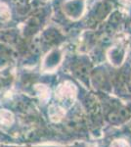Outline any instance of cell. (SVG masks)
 I'll return each mask as SVG.
<instances>
[{
	"mask_svg": "<svg viewBox=\"0 0 131 147\" xmlns=\"http://www.w3.org/2000/svg\"><path fill=\"white\" fill-rule=\"evenodd\" d=\"M111 147H129L128 143L123 139H118L111 144Z\"/></svg>",
	"mask_w": 131,
	"mask_h": 147,
	"instance_id": "5",
	"label": "cell"
},
{
	"mask_svg": "<svg viewBox=\"0 0 131 147\" xmlns=\"http://www.w3.org/2000/svg\"><path fill=\"white\" fill-rule=\"evenodd\" d=\"M14 117L13 114L7 110L0 111V124L5 125V127H9L13 124Z\"/></svg>",
	"mask_w": 131,
	"mask_h": 147,
	"instance_id": "3",
	"label": "cell"
},
{
	"mask_svg": "<svg viewBox=\"0 0 131 147\" xmlns=\"http://www.w3.org/2000/svg\"><path fill=\"white\" fill-rule=\"evenodd\" d=\"M56 96L60 100H67V99H75L77 96V87L71 82H66L61 85H59L56 90Z\"/></svg>",
	"mask_w": 131,
	"mask_h": 147,
	"instance_id": "1",
	"label": "cell"
},
{
	"mask_svg": "<svg viewBox=\"0 0 131 147\" xmlns=\"http://www.w3.org/2000/svg\"><path fill=\"white\" fill-rule=\"evenodd\" d=\"M65 110L58 105H52L49 108V116L52 121L54 122H59L62 120V118L65 116Z\"/></svg>",
	"mask_w": 131,
	"mask_h": 147,
	"instance_id": "2",
	"label": "cell"
},
{
	"mask_svg": "<svg viewBox=\"0 0 131 147\" xmlns=\"http://www.w3.org/2000/svg\"><path fill=\"white\" fill-rule=\"evenodd\" d=\"M122 4H128L130 2V0H120Z\"/></svg>",
	"mask_w": 131,
	"mask_h": 147,
	"instance_id": "6",
	"label": "cell"
},
{
	"mask_svg": "<svg viewBox=\"0 0 131 147\" xmlns=\"http://www.w3.org/2000/svg\"><path fill=\"white\" fill-rule=\"evenodd\" d=\"M36 89L38 90V93L40 95V98L42 100H46L48 99V97L50 96V90L47 88L45 85H36Z\"/></svg>",
	"mask_w": 131,
	"mask_h": 147,
	"instance_id": "4",
	"label": "cell"
}]
</instances>
